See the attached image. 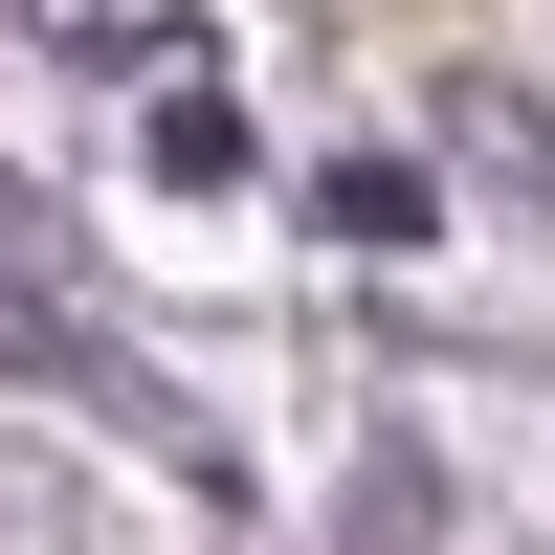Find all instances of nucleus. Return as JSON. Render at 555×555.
Here are the masks:
<instances>
[{
	"mask_svg": "<svg viewBox=\"0 0 555 555\" xmlns=\"http://www.w3.org/2000/svg\"><path fill=\"white\" fill-rule=\"evenodd\" d=\"M133 178H156V201H222V178H245V89L178 67V89H156V133H133Z\"/></svg>",
	"mask_w": 555,
	"mask_h": 555,
	"instance_id": "1",
	"label": "nucleus"
},
{
	"mask_svg": "<svg viewBox=\"0 0 555 555\" xmlns=\"http://www.w3.org/2000/svg\"><path fill=\"white\" fill-rule=\"evenodd\" d=\"M311 222H334V245H423V222H444V178H423V156H378V133H356V156L311 178Z\"/></svg>",
	"mask_w": 555,
	"mask_h": 555,
	"instance_id": "2",
	"label": "nucleus"
}]
</instances>
